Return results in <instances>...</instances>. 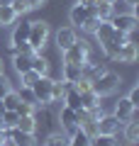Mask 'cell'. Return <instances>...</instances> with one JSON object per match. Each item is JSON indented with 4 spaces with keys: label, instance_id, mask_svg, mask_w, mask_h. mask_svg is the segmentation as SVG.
Returning a JSON list of instances; mask_svg holds the SVG:
<instances>
[{
    "label": "cell",
    "instance_id": "obj_1",
    "mask_svg": "<svg viewBox=\"0 0 139 146\" xmlns=\"http://www.w3.org/2000/svg\"><path fill=\"white\" fill-rule=\"evenodd\" d=\"M90 88H93V93L98 95V98H105V95L115 93V90L120 88V76L112 73V71H105L103 76H98L95 80H90Z\"/></svg>",
    "mask_w": 139,
    "mask_h": 146
},
{
    "label": "cell",
    "instance_id": "obj_2",
    "mask_svg": "<svg viewBox=\"0 0 139 146\" xmlns=\"http://www.w3.org/2000/svg\"><path fill=\"white\" fill-rule=\"evenodd\" d=\"M27 42H29L32 49L39 54L41 49L46 46V42H49V25H46V22H41V20L29 22V36H27Z\"/></svg>",
    "mask_w": 139,
    "mask_h": 146
},
{
    "label": "cell",
    "instance_id": "obj_3",
    "mask_svg": "<svg viewBox=\"0 0 139 146\" xmlns=\"http://www.w3.org/2000/svg\"><path fill=\"white\" fill-rule=\"evenodd\" d=\"M86 61H90V46L86 42H73L68 49H63V63H78L83 66Z\"/></svg>",
    "mask_w": 139,
    "mask_h": 146
},
{
    "label": "cell",
    "instance_id": "obj_4",
    "mask_svg": "<svg viewBox=\"0 0 139 146\" xmlns=\"http://www.w3.org/2000/svg\"><path fill=\"white\" fill-rule=\"evenodd\" d=\"M110 25H112L117 32H122V34H132V32L137 29L139 20H137L134 12H115V15L110 17Z\"/></svg>",
    "mask_w": 139,
    "mask_h": 146
},
{
    "label": "cell",
    "instance_id": "obj_5",
    "mask_svg": "<svg viewBox=\"0 0 139 146\" xmlns=\"http://www.w3.org/2000/svg\"><path fill=\"white\" fill-rule=\"evenodd\" d=\"M51 85H54V78L49 76H39L32 85V93L37 98V105H49L51 102Z\"/></svg>",
    "mask_w": 139,
    "mask_h": 146
},
{
    "label": "cell",
    "instance_id": "obj_6",
    "mask_svg": "<svg viewBox=\"0 0 139 146\" xmlns=\"http://www.w3.org/2000/svg\"><path fill=\"white\" fill-rule=\"evenodd\" d=\"M5 134V144H12V146H37V136L29 134V131H20V129H3Z\"/></svg>",
    "mask_w": 139,
    "mask_h": 146
},
{
    "label": "cell",
    "instance_id": "obj_7",
    "mask_svg": "<svg viewBox=\"0 0 139 146\" xmlns=\"http://www.w3.org/2000/svg\"><path fill=\"white\" fill-rule=\"evenodd\" d=\"M134 110H137V107H134V105L129 102L127 98H120V100H117V105H115V112H112V115L117 117L120 124H124V122H129V119L134 117Z\"/></svg>",
    "mask_w": 139,
    "mask_h": 146
},
{
    "label": "cell",
    "instance_id": "obj_8",
    "mask_svg": "<svg viewBox=\"0 0 139 146\" xmlns=\"http://www.w3.org/2000/svg\"><path fill=\"white\" fill-rule=\"evenodd\" d=\"M95 129H98V134H117L120 122L115 115H100L98 122H95Z\"/></svg>",
    "mask_w": 139,
    "mask_h": 146
},
{
    "label": "cell",
    "instance_id": "obj_9",
    "mask_svg": "<svg viewBox=\"0 0 139 146\" xmlns=\"http://www.w3.org/2000/svg\"><path fill=\"white\" fill-rule=\"evenodd\" d=\"M112 58H115V61H120V63H134V61H137V44L127 39V42L117 49V54H115Z\"/></svg>",
    "mask_w": 139,
    "mask_h": 146
},
{
    "label": "cell",
    "instance_id": "obj_10",
    "mask_svg": "<svg viewBox=\"0 0 139 146\" xmlns=\"http://www.w3.org/2000/svg\"><path fill=\"white\" fill-rule=\"evenodd\" d=\"M59 119H61V129H68V131H71V129H76V127H78V112L63 105L61 112H59Z\"/></svg>",
    "mask_w": 139,
    "mask_h": 146
},
{
    "label": "cell",
    "instance_id": "obj_11",
    "mask_svg": "<svg viewBox=\"0 0 139 146\" xmlns=\"http://www.w3.org/2000/svg\"><path fill=\"white\" fill-rule=\"evenodd\" d=\"M76 39H78V36H76V29H73V27H63V29L56 32V46L61 49V51H63V49H68Z\"/></svg>",
    "mask_w": 139,
    "mask_h": 146
},
{
    "label": "cell",
    "instance_id": "obj_12",
    "mask_svg": "<svg viewBox=\"0 0 139 146\" xmlns=\"http://www.w3.org/2000/svg\"><path fill=\"white\" fill-rule=\"evenodd\" d=\"M88 15H90V10H88L86 5H81V3H76V5L68 10V20H71V25H76V27H81L83 22L88 20Z\"/></svg>",
    "mask_w": 139,
    "mask_h": 146
},
{
    "label": "cell",
    "instance_id": "obj_13",
    "mask_svg": "<svg viewBox=\"0 0 139 146\" xmlns=\"http://www.w3.org/2000/svg\"><path fill=\"white\" fill-rule=\"evenodd\" d=\"M61 76H63L66 83H76V80L83 78V71H81L78 63H63V66H61Z\"/></svg>",
    "mask_w": 139,
    "mask_h": 146
},
{
    "label": "cell",
    "instance_id": "obj_14",
    "mask_svg": "<svg viewBox=\"0 0 139 146\" xmlns=\"http://www.w3.org/2000/svg\"><path fill=\"white\" fill-rule=\"evenodd\" d=\"M68 146H90V136H88L86 131L81 129V127H76V129H71V136H68Z\"/></svg>",
    "mask_w": 139,
    "mask_h": 146
},
{
    "label": "cell",
    "instance_id": "obj_15",
    "mask_svg": "<svg viewBox=\"0 0 139 146\" xmlns=\"http://www.w3.org/2000/svg\"><path fill=\"white\" fill-rule=\"evenodd\" d=\"M27 36H29V22H20V25L12 29V44H10V46L27 42Z\"/></svg>",
    "mask_w": 139,
    "mask_h": 146
},
{
    "label": "cell",
    "instance_id": "obj_16",
    "mask_svg": "<svg viewBox=\"0 0 139 146\" xmlns=\"http://www.w3.org/2000/svg\"><path fill=\"white\" fill-rule=\"evenodd\" d=\"M15 129L34 134V129H37V119H34V115H22V117H17V124H15Z\"/></svg>",
    "mask_w": 139,
    "mask_h": 146
},
{
    "label": "cell",
    "instance_id": "obj_17",
    "mask_svg": "<svg viewBox=\"0 0 139 146\" xmlns=\"http://www.w3.org/2000/svg\"><path fill=\"white\" fill-rule=\"evenodd\" d=\"M81 107L83 110H95L100 107V98L93 90H86V93H81Z\"/></svg>",
    "mask_w": 139,
    "mask_h": 146
},
{
    "label": "cell",
    "instance_id": "obj_18",
    "mask_svg": "<svg viewBox=\"0 0 139 146\" xmlns=\"http://www.w3.org/2000/svg\"><path fill=\"white\" fill-rule=\"evenodd\" d=\"M12 66H15L17 73H25L32 68V56H25V54H15L12 56Z\"/></svg>",
    "mask_w": 139,
    "mask_h": 146
},
{
    "label": "cell",
    "instance_id": "obj_19",
    "mask_svg": "<svg viewBox=\"0 0 139 146\" xmlns=\"http://www.w3.org/2000/svg\"><path fill=\"white\" fill-rule=\"evenodd\" d=\"M15 20H17V15H15V10L10 5H0V27L15 25Z\"/></svg>",
    "mask_w": 139,
    "mask_h": 146
},
{
    "label": "cell",
    "instance_id": "obj_20",
    "mask_svg": "<svg viewBox=\"0 0 139 146\" xmlns=\"http://www.w3.org/2000/svg\"><path fill=\"white\" fill-rule=\"evenodd\" d=\"M90 146H120L115 134H95L90 136Z\"/></svg>",
    "mask_w": 139,
    "mask_h": 146
},
{
    "label": "cell",
    "instance_id": "obj_21",
    "mask_svg": "<svg viewBox=\"0 0 139 146\" xmlns=\"http://www.w3.org/2000/svg\"><path fill=\"white\" fill-rule=\"evenodd\" d=\"M124 139L129 141V144H137L139 141V122H134V119H129V122H124Z\"/></svg>",
    "mask_w": 139,
    "mask_h": 146
},
{
    "label": "cell",
    "instance_id": "obj_22",
    "mask_svg": "<svg viewBox=\"0 0 139 146\" xmlns=\"http://www.w3.org/2000/svg\"><path fill=\"white\" fill-rule=\"evenodd\" d=\"M32 71H37L39 76H46V71H49V61H46L44 56H39V54H34V56H32Z\"/></svg>",
    "mask_w": 139,
    "mask_h": 146
},
{
    "label": "cell",
    "instance_id": "obj_23",
    "mask_svg": "<svg viewBox=\"0 0 139 146\" xmlns=\"http://www.w3.org/2000/svg\"><path fill=\"white\" fill-rule=\"evenodd\" d=\"M17 98H20V102L37 107V98H34V93H32V88H27V85H22V88L17 90Z\"/></svg>",
    "mask_w": 139,
    "mask_h": 146
},
{
    "label": "cell",
    "instance_id": "obj_24",
    "mask_svg": "<svg viewBox=\"0 0 139 146\" xmlns=\"http://www.w3.org/2000/svg\"><path fill=\"white\" fill-rule=\"evenodd\" d=\"M17 112L15 110H3V115H0V119H3V129H12V127L17 124Z\"/></svg>",
    "mask_w": 139,
    "mask_h": 146
},
{
    "label": "cell",
    "instance_id": "obj_25",
    "mask_svg": "<svg viewBox=\"0 0 139 146\" xmlns=\"http://www.w3.org/2000/svg\"><path fill=\"white\" fill-rule=\"evenodd\" d=\"M0 100H3V107H5V110H15L17 105H20V98H17V90H7V93L3 95Z\"/></svg>",
    "mask_w": 139,
    "mask_h": 146
},
{
    "label": "cell",
    "instance_id": "obj_26",
    "mask_svg": "<svg viewBox=\"0 0 139 146\" xmlns=\"http://www.w3.org/2000/svg\"><path fill=\"white\" fill-rule=\"evenodd\" d=\"M46 146H68V136L63 134V131H54V134H49V139H46Z\"/></svg>",
    "mask_w": 139,
    "mask_h": 146
},
{
    "label": "cell",
    "instance_id": "obj_27",
    "mask_svg": "<svg viewBox=\"0 0 139 146\" xmlns=\"http://www.w3.org/2000/svg\"><path fill=\"white\" fill-rule=\"evenodd\" d=\"M10 51L12 54H25V56H34V49H32V44L29 42H22V44H15V46H10Z\"/></svg>",
    "mask_w": 139,
    "mask_h": 146
},
{
    "label": "cell",
    "instance_id": "obj_28",
    "mask_svg": "<svg viewBox=\"0 0 139 146\" xmlns=\"http://www.w3.org/2000/svg\"><path fill=\"white\" fill-rule=\"evenodd\" d=\"M10 7L15 10V15H25V12H29V3H27V0H12Z\"/></svg>",
    "mask_w": 139,
    "mask_h": 146
},
{
    "label": "cell",
    "instance_id": "obj_29",
    "mask_svg": "<svg viewBox=\"0 0 139 146\" xmlns=\"http://www.w3.org/2000/svg\"><path fill=\"white\" fill-rule=\"evenodd\" d=\"M20 76H22V85H27V88H32V85H34V80L39 78V73L32 71V68H29V71H25V73H20Z\"/></svg>",
    "mask_w": 139,
    "mask_h": 146
},
{
    "label": "cell",
    "instance_id": "obj_30",
    "mask_svg": "<svg viewBox=\"0 0 139 146\" xmlns=\"http://www.w3.org/2000/svg\"><path fill=\"white\" fill-rule=\"evenodd\" d=\"M98 25H100V20H98V17H95V15H88V20L86 22H83V29H86V32H90V34H93V32H95V29H98Z\"/></svg>",
    "mask_w": 139,
    "mask_h": 146
},
{
    "label": "cell",
    "instance_id": "obj_31",
    "mask_svg": "<svg viewBox=\"0 0 139 146\" xmlns=\"http://www.w3.org/2000/svg\"><path fill=\"white\" fill-rule=\"evenodd\" d=\"M15 112H17V115H34V107H32V105H25V102H20V105H17V107H15Z\"/></svg>",
    "mask_w": 139,
    "mask_h": 146
},
{
    "label": "cell",
    "instance_id": "obj_32",
    "mask_svg": "<svg viewBox=\"0 0 139 146\" xmlns=\"http://www.w3.org/2000/svg\"><path fill=\"white\" fill-rule=\"evenodd\" d=\"M127 100L134 105V107H139V88H132V93L127 95Z\"/></svg>",
    "mask_w": 139,
    "mask_h": 146
},
{
    "label": "cell",
    "instance_id": "obj_33",
    "mask_svg": "<svg viewBox=\"0 0 139 146\" xmlns=\"http://www.w3.org/2000/svg\"><path fill=\"white\" fill-rule=\"evenodd\" d=\"M10 90V85H7V80H5V76H0V98Z\"/></svg>",
    "mask_w": 139,
    "mask_h": 146
},
{
    "label": "cell",
    "instance_id": "obj_34",
    "mask_svg": "<svg viewBox=\"0 0 139 146\" xmlns=\"http://www.w3.org/2000/svg\"><path fill=\"white\" fill-rule=\"evenodd\" d=\"M27 3H29V10H37V7H41L46 3V0H27Z\"/></svg>",
    "mask_w": 139,
    "mask_h": 146
},
{
    "label": "cell",
    "instance_id": "obj_35",
    "mask_svg": "<svg viewBox=\"0 0 139 146\" xmlns=\"http://www.w3.org/2000/svg\"><path fill=\"white\" fill-rule=\"evenodd\" d=\"M78 3H81V5H86V7H93L98 0H78Z\"/></svg>",
    "mask_w": 139,
    "mask_h": 146
},
{
    "label": "cell",
    "instance_id": "obj_36",
    "mask_svg": "<svg viewBox=\"0 0 139 146\" xmlns=\"http://www.w3.org/2000/svg\"><path fill=\"white\" fill-rule=\"evenodd\" d=\"M124 3H127V5H132V7H137V3H139V0H124Z\"/></svg>",
    "mask_w": 139,
    "mask_h": 146
},
{
    "label": "cell",
    "instance_id": "obj_37",
    "mask_svg": "<svg viewBox=\"0 0 139 146\" xmlns=\"http://www.w3.org/2000/svg\"><path fill=\"white\" fill-rule=\"evenodd\" d=\"M0 144H5V134H3V129H0Z\"/></svg>",
    "mask_w": 139,
    "mask_h": 146
},
{
    "label": "cell",
    "instance_id": "obj_38",
    "mask_svg": "<svg viewBox=\"0 0 139 146\" xmlns=\"http://www.w3.org/2000/svg\"><path fill=\"white\" fill-rule=\"evenodd\" d=\"M12 0H0V5H10Z\"/></svg>",
    "mask_w": 139,
    "mask_h": 146
},
{
    "label": "cell",
    "instance_id": "obj_39",
    "mask_svg": "<svg viewBox=\"0 0 139 146\" xmlns=\"http://www.w3.org/2000/svg\"><path fill=\"white\" fill-rule=\"evenodd\" d=\"M3 110H5V107H3V100H0V115H3Z\"/></svg>",
    "mask_w": 139,
    "mask_h": 146
},
{
    "label": "cell",
    "instance_id": "obj_40",
    "mask_svg": "<svg viewBox=\"0 0 139 146\" xmlns=\"http://www.w3.org/2000/svg\"><path fill=\"white\" fill-rule=\"evenodd\" d=\"M0 76H3V61H0Z\"/></svg>",
    "mask_w": 139,
    "mask_h": 146
},
{
    "label": "cell",
    "instance_id": "obj_41",
    "mask_svg": "<svg viewBox=\"0 0 139 146\" xmlns=\"http://www.w3.org/2000/svg\"><path fill=\"white\" fill-rule=\"evenodd\" d=\"M103 3H115V0H103Z\"/></svg>",
    "mask_w": 139,
    "mask_h": 146
},
{
    "label": "cell",
    "instance_id": "obj_42",
    "mask_svg": "<svg viewBox=\"0 0 139 146\" xmlns=\"http://www.w3.org/2000/svg\"><path fill=\"white\" fill-rule=\"evenodd\" d=\"M0 129H3V119H0Z\"/></svg>",
    "mask_w": 139,
    "mask_h": 146
},
{
    "label": "cell",
    "instance_id": "obj_43",
    "mask_svg": "<svg viewBox=\"0 0 139 146\" xmlns=\"http://www.w3.org/2000/svg\"><path fill=\"white\" fill-rule=\"evenodd\" d=\"M0 146H7V144H0Z\"/></svg>",
    "mask_w": 139,
    "mask_h": 146
},
{
    "label": "cell",
    "instance_id": "obj_44",
    "mask_svg": "<svg viewBox=\"0 0 139 146\" xmlns=\"http://www.w3.org/2000/svg\"><path fill=\"white\" fill-rule=\"evenodd\" d=\"M129 146H134V144H129Z\"/></svg>",
    "mask_w": 139,
    "mask_h": 146
},
{
    "label": "cell",
    "instance_id": "obj_45",
    "mask_svg": "<svg viewBox=\"0 0 139 146\" xmlns=\"http://www.w3.org/2000/svg\"><path fill=\"white\" fill-rule=\"evenodd\" d=\"M134 146H137V144H134Z\"/></svg>",
    "mask_w": 139,
    "mask_h": 146
}]
</instances>
